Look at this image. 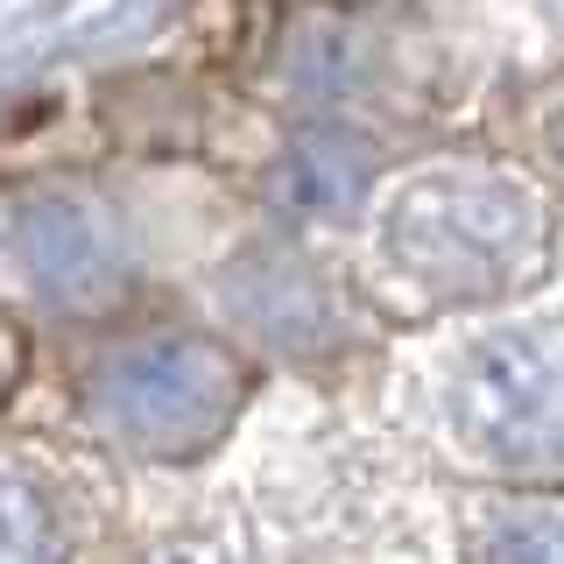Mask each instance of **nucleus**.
I'll use <instances>...</instances> for the list:
<instances>
[{
  "instance_id": "obj_1",
  "label": "nucleus",
  "mask_w": 564,
  "mask_h": 564,
  "mask_svg": "<svg viewBox=\"0 0 564 564\" xmlns=\"http://www.w3.org/2000/svg\"><path fill=\"white\" fill-rule=\"evenodd\" d=\"M494 423L536 458H564V332L516 346L494 375Z\"/></svg>"
},
{
  "instance_id": "obj_2",
  "label": "nucleus",
  "mask_w": 564,
  "mask_h": 564,
  "mask_svg": "<svg viewBox=\"0 0 564 564\" xmlns=\"http://www.w3.org/2000/svg\"><path fill=\"white\" fill-rule=\"evenodd\" d=\"M508 564H564V522H536L508 543Z\"/></svg>"
}]
</instances>
